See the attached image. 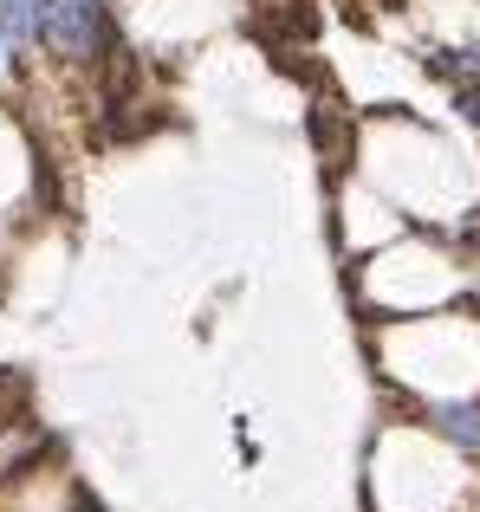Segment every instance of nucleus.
Segmentation results:
<instances>
[{
	"label": "nucleus",
	"instance_id": "f257e3e1",
	"mask_svg": "<svg viewBox=\"0 0 480 512\" xmlns=\"http://www.w3.org/2000/svg\"><path fill=\"white\" fill-rule=\"evenodd\" d=\"M104 33H111L104 0H39V39L52 46V59L91 65L104 52Z\"/></svg>",
	"mask_w": 480,
	"mask_h": 512
},
{
	"label": "nucleus",
	"instance_id": "f03ea898",
	"mask_svg": "<svg viewBox=\"0 0 480 512\" xmlns=\"http://www.w3.org/2000/svg\"><path fill=\"white\" fill-rule=\"evenodd\" d=\"M422 422H429V435L455 441L461 454H480V402H429Z\"/></svg>",
	"mask_w": 480,
	"mask_h": 512
},
{
	"label": "nucleus",
	"instance_id": "7ed1b4c3",
	"mask_svg": "<svg viewBox=\"0 0 480 512\" xmlns=\"http://www.w3.org/2000/svg\"><path fill=\"white\" fill-rule=\"evenodd\" d=\"M0 33L7 39H39V0H0Z\"/></svg>",
	"mask_w": 480,
	"mask_h": 512
},
{
	"label": "nucleus",
	"instance_id": "20e7f679",
	"mask_svg": "<svg viewBox=\"0 0 480 512\" xmlns=\"http://www.w3.org/2000/svg\"><path fill=\"white\" fill-rule=\"evenodd\" d=\"M0 59H7V33H0Z\"/></svg>",
	"mask_w": 480,
	"mask_h": 512
}]
</instances>
